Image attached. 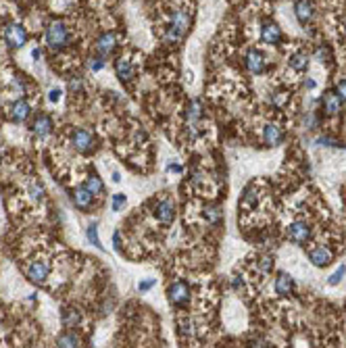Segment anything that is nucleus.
Returning <instances> with one entry per match:
<instances>
[{
    "label": "nucleus",
    "instance_id": "bb28decb",
    "mask_svg": "<svg viewBox=\"0 0 346 348\" xmlns=\"http://www.w3.org/2000/svg\"><path fill=\"white\" fill-rule=\"evenodd\" d=\"M92 194H100L103 192V181H100V177L98 175H90L88 179H86V183H84Z\"/></svg>",
    "mask_w": 346,
    "mask_h": 348
},
{
    "label": "nucleus",
    "instance_id": "c85d7f7f",
    "mask_svg": "<svg viewBox=\"0 0 346 348\" xmlns=\"http://www.w3.org/2000/svg\"><path fill=\"white\" fill-rule=\"evenodd\" d=\"M344 275H346V265H340V267L328 277V283H330V286H338V283L344 279Z\"/></svg>",
    "mask_w": 346,
    "mask_h": 348
},
{
    "label": "nucleus",
    "instance_id": "9b49d317",
    "mask_svg": "<svg viewBox=\"0 0 346 348\" xmlns=\"http://www.w3.org/2000/svg\"><path fill=\"white\" fill-rule=\"evenodd\" d=\"M332 259H334V255H332V250L328 246H317V248H313L309 252V261L315 267H328L332 263Z\"/></svg>",
    "mask_w": 346,
    "mask_h": 348
},
{
    "label": "nucleus",
    "instance_id": "cd10ccee",
    "mask_svg": "<svg viewBox=\"0 0 346 348\" xmlns=\"http://www.w3.org/2000/svg\"><path fill=\"white\" fill-rule=\"evenodd\" d=\"M107 67V60H105V56H92L90 60H88V69L90 71H94V73H98V71H103Z\"/></svg>",
    "mask_w": 346,
    "mask_h": 348
},
{
    "label": "nucleus",
    "instance_id": "7c9ffc66",
    "mask_svg": "<svg viewBox=\"0 0 346 348\" xmlns=\"http://www.w3.org/2000/svg\"><path fill=\"white\" fill-rule=\"evenodd\" d=\"M125 202H128V198H125V194H113V200H111V209L117 213V211H121L123 207H125Z\"/></svg>",
    "mask_w": 346,
    "mask_h": 348
},
{
    "label": "nucleus",
    "instance_id": "dca6fc26",
    "mask_svg": "<svg viewBox=\"0 0 346 348\" xmlns=\"http://www.w3.org/2000/svg\"><path fill=\"white\" fill-rule=\"evenodd\" d=\"M273 288H275V294H277V296H290L292 290H294V279H292L288 273H279V275L275 277Z\"/></svg>",
    "mask_w": 346,
    "mask_h": 348
},
{
    "label": "nucleus",
    "instance_id": "e433bc0d",
    "mask_svg": "<svg viewBox=\"0 0 346 348\" xmlns=\"http://www.w3.org/2000/svg\"><path fill=\"white\" fill-rule=\"evenodd\" d=\"M60 96H63V92H60L58 88H52V90L48 92V100H50V103H58Z\"/></svg>",
    "mask_w": 346,
    "mask_h": 348
},
{
    "label": "nucleus",
    "instance_id": "ea45409f",
    "mask_svg": "<svg viewBox=\"0 0 346 348\" xmlns=\"http://www.w3.org/2000/svg\"><path fill=\"white\" fill-rule=\"evenodd\" d=\"M113 246H115V250H117V252L121 250V234H119V232H115V234H113Z\"/></svg>",
    "mask_w": 346,
    "mask_h": 348
},
{
    "label": "nucleus",
    "instance_id": "20e7f679",
    "mask_svg": "<svg viewBox=\"0 0 346 348\" xmlns=\"http://www.w3.org/2000/svg\"><path fill=\"white\" fill-rule=\"evenodd\" d=\"M5 40H7V44H9L11 48H21V46H25V42H27V31H25L23 25L11 23V25L5 27Z\"/></svg>",
    "mask_w": 346,
    "mask_h": 348
},
{
    "label": "nucleus",
    "instance_id": "37998d69",
    "mask_svg": "<svg viewBox=\"0 0 346 348\" xmlns=\"http://www.w3.org/2000/svg\"><path fill=\"white\" fill-rule=\"evenodd\" d=\"M31 56H34V58L38 60V58L42 56V52H40V48H34V50H31Z\"/></svg>",
    "mask_w": 346,
    "mask_h": 348
},
{
    "label": "nucleus",
    "instance_id": "2eb2a0df",
    "mask_svg": "<svg viewBox=\"0 0 346 348\" xmlns=\"http://www.w3.org/2000/svg\"><path fill=\"white\" fill-rule=\"evenodd\" d=\"M115 73H117V77L123 81V84H130L132 79H134V65L128 60V58H117L115 60Z\"/></svg>",
    "mask_w": 346,
    "mask_h": 348
},
{
    "label": "nucleus",
    "instance_id": "72a5a7b5",
    "mask_svg": "<svg viewBox=\"0 0 346 348\" xmlns=\"http://www.w3.org/2000/svg\"><path fill=\"white\" fill-rule=\"evenodd\" d=\"M29 194H31V198L34 200H42V196H44V188L40 186V183H34L29 188Z\"/></svg>",
    "mask_w": 346,
    "mask_h": 348
},
{
    "label": "nucleus",
    "instance_id": "2f4dec72",
    "mask_svg": "<svg viewBox=\"0 0 346 348\" xmlns=\"http://www.w3.org/2000/svg\"><path fill=\"white\" fill-rule=\"evenodd\" d=\"M156 286V277H148V279H142L140 283H138V290H140V294H146L148 290H152Z\"/></svg>",
    "mask_w": 346,
    "mask_h": 348
},
{
    "label": "nucleus",
    "instance_id": "f03ea898",
    "mask_svg": "<svg viewBox=\"0 0 346 348\" xmlns=\"http://www.w3.org/2000/svg\"><path fill=\"white\" fill-rule=\"evenodd\" d=\"M188 27H190V15H188L186 11H181V9L175 11L173 17H171V25H169V29H167L165 40H167L169 44L181 42L184 36H186V31H188Z\"/></svg>",
    "mask_w": 346,
    "mask_h": 348
},
{
    "label": "nucleus",
    "instance_id": "0eeeda50",
    "mask_svg": "<svg viewBox=\"0 0 346 348\" xmlns=\"http://www.w3.org/2000/svg\"><path fill=\"white\" fill-rule=\"evenodd\" d=\"M294 17L300 25H309L315 19V5L311 0H296L294 3Z\"/></svg>",
    "mask_w": 346,
    "mask_h": 348
},
{
    "label": "nucleus",
    "instance_id": "6e6552de",
    "mask_svg": "<svg viewBox=\"0 0 346 348\" xmlns=\"http://www.w3.org/2000/svg\"><path fill=\"white\" fill-rule=\"evenodd\" d=\"M154 217H156V221H161V223H171V221L175 219V202L171 198H165L161 202H156Z\"/></svg>",
    "mask_w": 346,
    "mask_h": 348
},
{
    "label": "nucleus",
    "instance_id": "f8f14e48",
    "mask_svg": "<svg viewBox=\"0 0 346 348\" xmlns=\"http://www.w3.org/2000/svg\"><path fill=\"white\" fill-rule=\"evenodd\" d=\"M263 142L267 146H279L281 142H284V132H281L279 125L275 123H267L263 128Z\"/></svg>",
    "mask_w": 346,
    "mask_h": 348
},
{
    "label": "nucleus",
    "instance_id": "5701e85b",
    "mask_svg": "<svg viewBox=\"0 0 346 348\" xmlns=\"http://www.w3.org/2000/svg\"><path fill=\"white\" fill-rule=\"evenodd\" d=\"M79 321H82V315L77 309L63 311V325L65 327H75V325H79Z\"/></svg>",
    "mask_w": 346,
    "mask_h": 348
},
{
    "label": "nucleus",
    "instance_id": "9d476101",
    "mask_svg": "<svg viewBox=\"0 0 346 348\" xmlns=\"http://www.w3.org/2000/svg\"><path fill=\"white\" fill-rule=\"evenodd\" d=\"M288 238L294 244H304L311 238V228L307 223H302V221H294V223L288 226Z\"/></svg>",
    "mask_w": 346,
    "mask_h": 348
},
{
    "label": "nucleus",
    "instance_id": "6ab92c4d",
    "mask_svg": "<svg viewBox=\"0 0 346 348\" xmlns=\"http://www.w3.org/2000/svg\"><path fill=\"white\" fill-rule=\"evenodd\" d=\"M31 130H34V134H36V136L46 138V136L52 132V119H50L48 115H40V117H36L34 125H31Z\"/></svg>",
    "mask_w": 346,
    "mask_h": 348
},
{
    "label": "nucleus",
    "instance_id": "423d86ee",
    "mask_svg": "<svg viewBox=\"0 0 346 348\" xmlns=\"http://www.w3.org/2000/svg\"><path fill=\"white\" fill-rule=\"evenodd\" d=\"M71 144H73V148H75L77 152L88 154V152H92V150H94V134H92V132H88V130H84V128H79V130H75V132H73V136H71Z\"/></svg>",
    "mask_w": 346,
    "mask_h": 348
},
{
    "label": "nucleus",
    "instance_id": "79ce46f5",
    "mask_svg": "<svg viewBox=\"0 0 346 348\" xmlns=\"http://www.w3.org/2000/svg\"><path fill=\"white\" fill-rule=\"evenodd\" d=\"M232 286L238 290V288H242V279L240 277H234V283H232Z\"/></svg>",
    "mask_w": 346,
    "mask_h": 348
},
{
    "label": "nucleus",
    "instance_id": "4be33fe9",
    "mask_svg": "<svg viewBox=\"0 0 346 348\" xmlns=\"http://www.w3.org/2000/svg\"><path fill=\"white\" fill-rule=\"evenodd\" d=\"M186 117H188V125H196V123L200 121V117H202V105H200V100H192V103H190Z\"/></svg>",
    "mask_w": 346,
    "mask_h": 348
},
{
    "label": "nucleus",
    "instance_id": "a878e982",
    "mask_svg": "<svg viewBox=\"0 0 346 348\" xmlns=\"http://www.w3.org/2000/svg\"><path fill=\"white\" fill-rule=\"evenodd\" d=\"M202 215H205V219L209 221L211 226H217L219 221H221V209H219V207H207Z\"/></svg>",
    "mask_w": 346,
    "mask_h": 348
},
{
    "label": "nucleus",
    "instance_id": "a211bd4d",
    "mask_svg": "<svg viewBox=\"0 0 346 348\" xmlns=\"http://www.w3.org/2000/svg\"><path fill=\"white\" fill-rule=\"evenodd\" d=\"M92 192L86 188V186H79L75 192H73V204L79 209V211H86V209H90V204H92Z\"/></svg>",
    "mask_w": 346,
    "mask_h": 348
},
{
    "label": "nucleus",
    "instance_id": "c03bdc74",
    "mask_svg": "<svg viewBox=\"0 0 346 348\" xmlns=\"http://www.w3.org/2000/svg\"><path fill=\"white\" fill-rule=\"evenodd\" d=\"M169 171H175V173H181V167H179V165H169Z\"/></svg>",
    "mask_w": 346,
    "mask_h": 348
},
{
    "label": "nucleus",
    "instance_id": "f3484780",
    "mask_svg": "<svg viewBox=\"0 0 346 348\" xmlns=\"http://www.w3.org/2000/svg\"><path fill=\"white\" fill-rule=\"evenodd\" d=\"M321 107L325 111V115H338L340 113V107H342V98L338 96L336 92H325L323 98H321Z\"/></svg>",
    "mask_w": 346,
    "mask_h": 348
},
{
    "label": "nucleus",
    "instance_id": "c9c22d12",
    "mask_svg": "<svg viewBox=\"0 0 346 348\" xmlns=\"http://www.w3.org/2000/svg\"><path fill=\"white\" fill-rule=\"evenodd\" d=\"M336 94L342 98V100H346V79H340L338 81V86H336Z\"/></svg>",
    "mask_w": 346,
    "mask_h": 348
},
{
    "label": "nucleus",
    "instance_id": "a18cd8bd",
    "mask_svg": "<svg viewBox=\"0 0 346 348\" xmlns=\"http://www.w3.org/2000/svg\"><path fill=\"white\" fill-rule=\"evenodd\" d=\"M113 181H115V183H119V181H121V175H119V171H113Z\"/></svg>",
    "mask_w": 346,
    "mask_h": 348
},
{
    "label": "nucleus",
    "instance_id": "7ed1b4c3",
    "mask_svg": "<svg viewBox=\"0 0 346 348\" xmlns=\"http://www.w3.org/2000/svg\"><path fill=\"white\" fill-rule=\"evenodd\" d=\"M167 300L173 306H186L190 300V286L186 281H173L167 288Z\"/></svg>",
    "mask_w": 346,
    "mask_h": 348
},
{
    "label": "nucleus",
    "instance_id": "393cba45",
    "mask_svg": "<svg viewBox=\"0 0 346 348\" xmlns=\"http://www.w3.org/2000/svg\"><path fill=\"white\" fill-rule=\"evenodd\" d=\"M86 238H88V242H90L92 246L103 248V244H100V238H98V226H96V223H90V226L86 228Z\"/></svg>",
    "mask_w": 346,
    "mask_h": 348
},
{
    "label": "nucleus",
    "instance_id": "f257e3e1",
    "mask_svg": "<svg viewBox=\"0 0 346 348\" xmlns=\"http://www.w3.org/2000/svg\"><path fill=\"white\" fill-rule=\"evenodd\" d=\"M46 44L52 52H60L65 46H69V29L63 21H52L48 27H46Z\"/></svg>",
    "mask_w": 346,
    "mask_h": 348
},
{
    "label": "nucleus",
    "instance_id": "1a4fd4ad",
    "mask_svg": "<svg viewBox=\"0 0 346 348\" xmlns=\"http://www.w3.org/2000/svg\"><path fill=\"white\" fill-rule=\"evenodd\" d=\"M261 40H263V44H269V46L279 44L281 42V27L273 21H265L261 27Z\"/></svg>",
    "mask_w": 346,
    "mask_h": 348
},
{
    "label": "nucleus",
    "instance_id": "4468645a",
    "mask_svg": "<svg viewBox=\"0 0 346 348\" xmlns=\"http://www.w3.org/2000/svg\"><path fill=\"white\" fill-rule=\"evenodd\" d=\"M48 271L50 269H48L46 261H34L27 269V277H29V281H34V283H42L48 277Z\"/></svg>",
    "mask_w": 346,
    "mask_h": 348
},
{
    "label": "nucleus",
    "instance_id": "a19ab883",
    "mask_svg": "<svg viewBox=\"0 0 346 348\" xmlns=\"http://www.w3.org/2000/svg\"><path fill=\"white\" fill-rule=\"evenodd\" d=\"M304 88L315 90V88H317V81H315V79H311V77H307V79H304Z\"/></svg>",
    "mask_w": 346,
    "mask_h": 348
},
{
    "label": "nucleus",
    "instance_id": "c756f323",
    "mask_svg": "<svg viewBox=\"0 0 346 348\" xmlns=\"http://www.w3.org/2000/svg\"><path fill=\"white\" fill-rule=\"evenodd\" d=\"M313 56H315V60H319L321 65H323V63L328 65V63L332 60V52H330V48H328V46H319V48L315 50V54H313Z\"/></svg>",
    "mask_w": 346,
    "mask_h": 348
},
{
    "label": "nucleus",
    "instance_id": "aec40b11",
    "mask_svg": "<svg viewBox=\"0 0 346 348\" xmlns=\"http://www.w3.org/2000/svg\"><path fill=\"white\" fill-rule=\"evenodd\" d=\"M29 113H31V107H29V103H25V100H17V103L11 107V119H13L15 123H23V121L29 117Z\"/></svg>",
    "mask_w": 346,
    "mask_h": 348
},
{
    "label": "nucleus",
    "instance_id": "412c9836",
    "mask_svg": "<svg viewBox=\"0 0 346 348\" xmlns=\"http://www.w3.org/2000/svg\"><path fill=\"white\" fill-rule=\"evenodd\" d=\"M309 63H311V56L307 54V52H294L292 56H290V67L296 71V73H302V71H307L309 69Z\"/></svg>",
    "mask_w": 346,
    "mask_h": 348
},
{
    "label": "nucleus",
    "instance_id": "b1692460",
    "mask_svg": "<svg viewBox=\"0 0 346 348\" xmlns=\"http://www.w3.org/2000/svg\"><path fill=\"white\" fill-rule=\"evenodd\" d=\"M56 346H60V348L79 346V336L73 334V332H65V334H60V336L56 338Z\"/></svg>",
    "mask_w": 346,
    "mask_h": 348
},
{
    "label": "nucleus",
    "instance_id": "ddd939ff",
    "mask_svg": "<svg viewBox=\"0 0 346 348\" xmlns=\"http://www.w3.org/2000/svg\"><path fill=\"white\" fill-rule=\"evenodd\" d=\"M117 48V36L113 34V31H107V34H103L98 40H96V52L100 56H109L113 50Z\"/></svg>",
    "mask_w": 346,
    "mask_h": 348
},
{
    "label": "nucleus",
    "instance_id": "473e14b6",
    "mask_svg": "<svg viewBox=\"0 0 346 348\" xmlns=\"http://www.w3.org/2000/svg\"><path fill=\"white\" fill-rule=\"evenodd\" d=\"M302 123H304L307 130H315V128H317V117L313 115V113H307L304 119H302Z\"/></svg>",
    "mask_w": 346,
    "mask_h": 348
},
{
    "label": "nucleus",
    "instance_id": "4c0bfd02",
    "mask_svg": "<svg viewBox=\"0 0 346 348\" xmlns=\"http://www.w3.org/2000/svg\"><path fill=\"white\" fill-rule=\"evenodd\" d=\"M69 90H71V92H79V90H82V79H79V77L71 79V81H69Z\"/></svg>",
    "mask_w": 346,
    "mask_h": 348
},
{
    "label": "nucleus",
    "instance_id": "f704fd0d",
    "mask_svg": "<svg viewBox=\"0 0 346 348\" xmlns=\"http://www.w3.org/2000/svg\"><path fill=\"white\" fill-rule=\"evenodd\" d=\"M259 269H261L263 273H269V271L273 269V259H271V257H263V259L259 261Z\"/></svg>",
    "mask_w": 346,
    "mask_h": 348
},
{
    "label": "nucleus",
    "instance_id": "58836bf2",
    "mask_svg": "<svg viewBox=\"0 0 346 348\" xmlns=\"http://www.w3.org/2000/svg\"><path fill=\"white\" fill-rule=\"evenodd\" d=\"M250 346H261V348H265V346H271V342H269V340H263V338H257V340L250 342Z\"/></svg>",
    "mask_w": 346,
    "mask_h": 348
},
{
    "label": "nucleus",
    "instance_id": "39448f33",
    "mask_svg": "<svg viewBox=\"0 0 346 348\" xmlns=\"http://www.w3.org/2000/svg\"><path fill=\"white\" fill-rule=\"evenodd\" d=\"M246 69L250 71V73H255V75H261V73H265L267 71V58H265V54L261 52V50H257V48H250L248 52H246Z\"/></svg>",
    "mask_w": 346,
    "mask_h": 348
}]
</instances>
